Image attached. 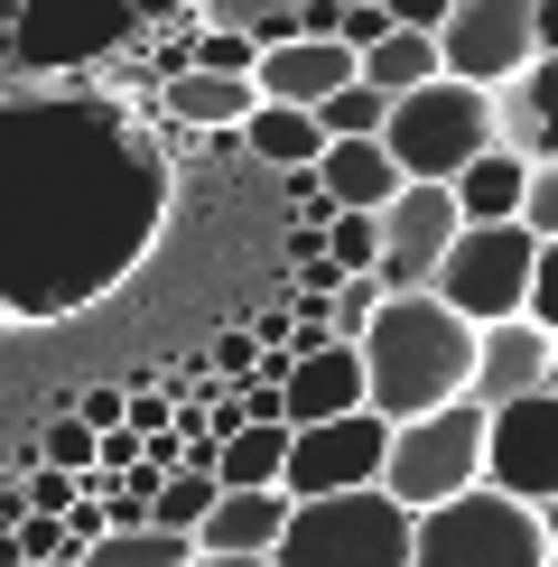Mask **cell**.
I'll use <instances>...</instances> for the list:
<instances>
[{
	"mask_svg": "<svg viewBox=\"0 0 558 567\" xmlns=\"http://www.w3.org/2000/svg\"><path fill=\"white\" fill-rule=\"evenodd\" d=\"M382 93H372V84H344V93H326V103L308 112V122H317V140H382Z\"/></svg>",
	"mask_w": 558,
	"mask_h": 567,
	"instance_id": "cb8c5ba5",
	"label": "cell"
},
{
	"mask_svg": "<svg viewBox=\"0 0 558 567\" xmlns=\"http://www.w3.org/2000/svg\"><path fill=\"white\" fill-rule=\"evenodd\" d=\"M447 10H456V0H382V19H391V29H418V38H437V29H447Z\"/></svg>",
	"mask_w": 558,
	"mask_h": 567,
	"instance_id": "f546056e",
	"label": "cell"
},
{
	"mask_svg": "<svg viewBox=\"0 0 558 567\" xmlns=\"http://www.w3.org/2000/svg\"><path fill=\"white\" fill-rule=\"evenodd\" d=\"M549 382V336L530 317H503V326H475V372H465V400L475 410H503V400H530Z\"/></svg>",
	"mask_w": 558,
	"mask_h": 567,
	"instance_id": "7c38bea8",
	"label": "cell"
},
{
	"mask_svg": "<svg viewBox=\"0 0 558 567\" xmlns=\"http://www.w3.org/2000/svg\"><path fill=\"white\" fill-rule=\"evenodd\" d=\"M75 419H84L93 437H103V429H122V391H112V382H103V391H84V400H75Z\"/></svg>",
	"mask_w": 558,
	"mask_h": 567,
	"instance_id": "4dcf8cb0",
	"label": "cell"
},
{
	"mask_svg": "<svg viewBox=\"0 0 558 567\" xmlns=\"http://www.w3.org/2000/svg\"><path fill=\"white\" fill-rule=\"evenodd\" d=\"M168 103H177V122H196V131H242L261 93H251V75H186V65H177Z\"/></svg>",
	"mask_w": 558,
	"mask_h": 567,
	"instance_id": "44dd1931",
	"label": "cell"
},
{
	"mask_svg": "<svg viewBox=\"0 0 558 567\" xmlns=\"http://www.w3.org/2000/svg\"><path fill=\"white\" fill-rule=\"evenodd\" d=\"M308 186L335 205V215H382V205L401 196V168L382 158V140H326L317 168H308Z\"/></svg>",
	"mask_w": 558,
	"mask_h": 567,
	"instance_id": "9a60e30c",
	"label": "cell"
},
{
	"mask_svg": "<svg viewBox=\"0 0 558 567\" xmlns=\"http://www.w3.org/2000/svg\"><path fill=\"white\" fill-rule=\"evenodd\" d=\"M270 567H410V512L372 493H326V503H289Z\"/></svg>",
	"mask_w": 558,
	"mask_h": 567,
	"instance_id": "3957f363",
	"label": "cell"
},
{
	"mask_svg": "<svg viewBox=\"0 0 558 567\" xmlns=\"http://www.w3.org/2000/svg\"><path fill=\"white\" fill-rule=\"evenodd\" d=\"M75 503H84L75 475H56V465H19V522H65Z\"/></svg>",
	"mask_w": 558,
	"mask_h": 567,
	"instance_id": "484cf974",
	"label": "cell"
},
{
	"mask_svg": "<svg viewBox=\"0 0 558 567\" xmlns=\"http://www.w3.org/2000/svg\"><path fill=\"white\" fill-rule=\"evenodd\" d=\"M410 567H549V549H540V522L521 503L475 484V493H456V503L410 522Z\"/></svg>",
	"mask_w": 558,
	"mask_h": 567,
	"instance_id": "5b68a950",
	"label": "cell"
},
{
	"mask_svg": "<svg viewBox=\"0 0 558 567\" xmlns=\"http://www.w3.org/2000/svg\"><path fill=\"white\" fill-rule=\"evenodd\" d=\"M196 558V539H177V530H103L75 567H186Z\"/></svg>",
	"mask_w": 558,
	"mask_h": 567,
	"instance_id": "7402d4cb",
	"label": "cell"
},
{
	"mask_svg": "<svg viewBox=\"0 0 558 567\" xmlns=\"http://www.w3.org/2000/svg\"><path fill=\"white\" fill-rule=\"evenodd\" d=\"M344 84H354V56H344L335 38H289L279 56L251 65V93H261V103H289V112H317L326 93H344Z\"/></svg>",
	"mask_w": 558,
	"mask_h": 567,
	"instance_id": "5bb4252c",
	"label": "cell"
},
{
	"mask_svg": "<svg viewBox=\"0 0 558 567\" xmlns=\"http://www.w3.org/2000/svg\"><path fill=\"white\" fill-rule=\"evenodd\" d=\"M475 484H484V410H475V400H447V410L391 429L382 493L410 512V522L437 512V503H456V493H475Z\"/></svg>",
	"mask_w": 558,
	"mask_h": 567,
	"instance_id": "277c9868",
	"label": "cell"
},
{
	"mask_svg": "<svg viewBox=\"0 0 558 567\" xmlns=\"http://www.w3.org/2000/svg\"><path fill=\"white\" fill-rule=\"evenodd\" d=\"M540 391H549V400H558V336H549V382H540Z\"/></svg>",
	"mask_w": 558,
	"mask_h": 567,
	"instance_id": "e575fe53",
	"label": "cell"
},
{
	"mask_svg": "<svg viewBox=\"0 0 558 567\" xmlns=\"http://www.w3.org/2000/svg\"><path fill=\"white\" fill-rule=\"evenodd\" d=\"M186 567H270V558H205V549H196V558H186Z\"/></svg>",
	"mask_w": 558,
	"mask_h": 567,
	"instance_id": "836d02e7",
	"label": "cell"
},
{
	"mask_svg": "<svg viewBox=\"0 0 558 567\" xmlns=\"http://www.w3.org/2000/svg\"><path fill=\"white\" fill-rule=\"evenodd\" d=\"M456 233L465 224H456L447 186H401V196L372 215V289L382 298H428V279H437Z\"/></svg>",
	"mask_w": 558,
	"mask_h": 567,
	"instance_id": "52a82bcc",
	"label": "cell"
},
{
	"mask_svg": "<svg viewBox=\"0 0 558 567\" xmlns=\"http://www.w3.org/2000/svg\"><path fill=\"white\" fill-rule=\"evenodd\" d=\"M530 233V243H558V168H530L521 177V215H512Z\"/></svg>",
	"mask_w": 558,
	"mask_h": 567,
	"instance_id": "4316f807",
	"label": "cell"
},
{
	"mask_svg": "<svg viewBox=\"0 0 558 567\" xmlns=\"http://www.w3.org/2000/svg\"><path fill=\"white\" fill-rule=\"evenodd\" d=\"M242 140H251V158H261V168H279V177H308L317 150H326L317 122H308V112H289V103H251Z\"/></svg>",
	"mask_w": 558,
	"mask_h": 567,
	"instance_id": "ffe728a7",
	"label": "cell"
},
{
	"mask_svg": "<svg viewBox=\"0 0 558 567\" xmlns=\"http://www.w3.org/2000/svg\"><path fill=\"white\" fill-rule=\"evenodd\" d=\"M215 493H224V484L205 475V465H177V475L149 493V530H177V539H196V522L215 512Z\"/></svg>",
	"mask_w": 558,
	"mask_h": 567,
	"instance_id": "603a6c76",
	"label": "cell"
},
{
	"mask_svg": "<svg viewBox=\"0 0 558 567\" xmlns=\"http://www.w3.org/2000/svg\"><path fill=\"white\" fill-rule=\"evenodd\" d=\"M521 317L540 326V336H558V243H540V261H530V298H521Z\"/></svg>",
	"mask_w": 558,
	"mask_h": 567,
	"instance_id": "f1b7e54d",
	"label": "cell"
},
{
	"mask_svg": "<svg viewBox=\"0 0 558 567\" xmlns=\"http://www.w3.org/2000/svg\"><path fill=\"white\" fill-rule=\"evenodd\" d=\"M391 456V429L372 410L326 419V429H289V456H279V493L289 503H326V493H372Z\"/></svg>",
	"mask_w": 558,
	"mask_h": 567,
	"instance_id": "ba28073f",
	"label": "cell"
},
{
	"mask_svg": "<svg viewBox=\"0 0 558 567\" xmlns=\"http://www.w3.org/2000/svg\"><path fill=\"white\" fill-rule=\"evenodd\" d=\"M521 158H512V150H484L475 158V168H456L447 177V205H456V224H512V215H521Z\"/></svg>",
	"mask_w": 558,
	"mask_h": 567,
	"instance_id": "e0dca14e",
	"label": "cell"
},
{
	"mask_svg": "<svg viewBox=\"0 0 558 567\" xmlns=\"http://www.w3.org/2000/svg\"><path fill=\"white\" fill-rule=\"evenodd\" d=\"M354 363H363V410L382 429L401 419H428L465 400V372H475V326L447 317L437 298H382L372 326L354 336Z\"/></svg>",
	"mask_w": 558,
	"mask_h": 567,
	"instance_id": "6da1fadb",
	"label": "cell"
},
{
	"mask_svg": "<svg viewBox=\"0 0 558 567\" xmlns=\"http://www.w3.org/2000/svg\"><path fill=\"white\" fill-rule=\"evenodd\" d=\"M530 47H540V56H558V0H530Z\"/></svg>",
	"mask_w": 558,
	"mask_h": 567,
	"instance_id": "1f68e13d",
	"label": "cell"
},
{
	"mask_svg": "<svg viewBox=\"0 0 558 567\" xmlns=\"http://www.w3.org/2000/svg\"><path fill=\"white\" fill-rule=\"evenodd\" d=\"M484 484L503 503H521V512L558 503V400L549 391L484 410Z\"/></svg>",
	"mask_w": 558,
	"mask_h": 567,
	"instance_id": "9c48e42d",
	"label": "cell"
},
{
	"mask_svg": "<svg viewBox=\"0 0 558 567\" xmlns=\"http://www.w3.org/2000/svg\"><path fill=\"white\" fill-rule=\"evenodd\" d=\"M494 150H512L521 168H558V56H530L494 93Z\"/></svg>",
	"mask_w": 558,
	"mask_h": 567,
	"instance_id": "4fadbf2b",
	"label": "cell"
},
{
	"mask_svg": "<svg viewBox=\"0 0 558 567\" xmlns=\"http://www.w3.org/2000/svg\"><path fill=\"white\" fill-rule=\"evenodd\" d=\"M19 567H56V558H19Z\"/></svg>",
	"mask_w": 558,
	"mask_h": 567,
	"instance_id": "8d00e7d4",
	"label": "cell"
},
{
	"mask_svg": "<svg viewBox=\"0 0 558 567\" xmlns=\"http://www.w3.org/2000/svg\"><path fill=\"white\" fill-rule=\"evenodd\" d=\"M279 456H289V429H232V437H215L205 475L224 493H279Z\"/></svg>",
	"mask_w": 558,
	"mask_h": 567,
	"instance_id": "d6986e66",
	"label": "cell"
},
{
	"mask_svg": "<svg viewBox=\"0 0 558 567\" xmlns=\"http://www.w3.org/2000/svg\"><path fill=\"white\" fill-rule=\"evenodd\" d=\"M530 522H540V549H549V567H558V503H540Z\"/></svg>",
	"mask_w": 558,
	"mask_h": 567,
	"instance_id": "d6a6232c",
	"label": "cell"
},
{
	"mask_svg": "<svg viewBox=\"0 0 558 567\" xmlns=\"http://www.w3.org/2000/svg\"><path fill=\"white\" fill-rule=\"evenodd\" d=\"M530 56H540L530 47V0H456L447 29H437V75L475 93H503Z\"/></svg>",
	"mask_w": 558,
	"mask_h": 567,
	"instance_id": "30bf717a",
	"label": "cell"
},
{
	"mask_svg": "<svg viewBox=\"0 0 558 567\" xmlns=\"http://www.w3.org/2000/svg\"><path fill=\"white\" fill-rule=\"evenodd\" d=\"M484 150H494V93H475V84L437 75L382 112V158L401 168V186H447Z\"/></svg>",
	"mask_w": 558,
	"mask_h": 567,
	"instance_id": "7a4b0ae2",
	"label": "cell"
},
{
	"mask_svg": "<svg viewBox=\"0 0 558 567\" xmlns=\"http://www.w3.org/2000/svg\"><path fill=\"white\" fill-rule=\"evenodd\" d=\"M530 261H540V243L521 224H465L447 243V261H437V279H428V298L465 326H503L530 298Z\"/></svg>",
	"mask_w": 558,
	"mask_h": 567,
	"instance_id": "8992f818",
	"label": "cell"
},
{
	"mask_svg": "<svg viewBox=\"0 0 558 567\" xmlns=\"http://www.w3.org/2000/svg\"><path fill=\"white\" fill-rule=\"evenodd\" d=\"M186 75H251V38H232V29L196 38L186 47Z\"/></svg>",
	"mask_w": 558,
	"mask_h": 567,
	"instance_id": "83f0119b",
	"label": "cell"
},
{
	"mask_svg": "<svg viewBox=\"0 0 558 567\" xmlns=\"http://www.w3.org/2000/svg\"><path fill=\"white\" fill-rule=\"evenodd\" d=\"M335 10H372V0H335Z\"/></svg>",
	"mask_w": 558,
	"mask_h": 567,
	"instance_id": "d590c367",
	"label": "cell"
},
{
	"mask_svg": "<svg viewBox=\"0 0 558 567\" xmlns=\"http://www.w3.org/2000/svg\"><path fill=\"white\" fill-rule=\"evenodd\" d=\"M289 530V493H215V512L196 522L205 558H270Z\"/></svg>",
	"mask_w": 558,
	"mask_h": 567,
	"instance_id": "2e32d148",
	"label": "cell"
},
{
	"mask_svg": "<svg viewBox=\"0 0 558 567\" xmlns=\"http://www.w3.org/2000/svg\"><path fill=\"white\" fill-rule=\"evenodd\" d=\"M354 84H372L382 103H401V93L437 84V38H418V29H391L382 47H363V56H354Z\"/></svg>",
	"mask_w": 558,
	"mask_h": 567,
	"instance_id": "ac0fdd59",
	"label": "cell"
},
{
	"mask_svg": "<svg viewBox=\"0 0 558 567\" xmlns=\"http://www.w3.org/2000/svg\"><path fill=\"white\" fill-rule=\"evenodd\" d=\"M363 410V363L335 336H289V382H279V429H326Z\"/></svg>",
	"mask_w": 558,
	"mask_h": 567,
	"instance_id": "8fae6325",
	"label": "cell"
},
{
	"mask_svg": "<svg viewBox=\"0 0 558 567\" xmlns=\"http://www.w3.org/2000/svg\"><path fill=\"white\" fill-rule=\"evenodd\" d=\"M19 465H56V475H93V429H84V419L75 410H65V419H46V429L29 437V456H19Z\"/></svg>",
	"mask_w": 558,
	"mask_h": 567,
	"instance_id": "d4e9b609",
	"label": "cell"
}]
</instances>
